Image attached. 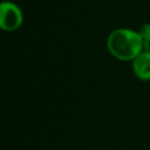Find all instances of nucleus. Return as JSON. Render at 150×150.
Instances as JSON below:
<instances>
[{
	"label": "nucleus",
	"instance_id": "1",
	"mask_svg": "<svg viewBox=\"0 0 150 150\" xmlns=\"http://www.w3.org/2000/svg\"><path fill=\"white\" fill-rule=\"evenodd\" d=\"M107 48L111 56L120 61H132L144 50L143 38L138 30L116 28L107 38Z\"/></svg>",
	"mask_w": 150,
	"mask_h": 150
},
{
	"label": "nucleus",
	"instance_id": "2",
	"mask_svg": "<svg viewBox=\"0 0 150 150\" xmlns=\"http://www.w3.org/2000/svg\"><path fill=\"white\" fill-rule=\"evenodd\" d=\"M23 23V13L21 7L11 1L4 0L0 4V27L5 32H15Z\"/></svg>",
	"mask_w": 150,
	"mask_h": 150
},
{
	"label": "nucleus",
	"instance_id": "3",
	"mask_svg": "<svg viewBox=\"0 0 150 150\" xmlns=\"http://www.w3.org/2000/svg\"><path fill=\"white\" fill-rule=\"evenodd\" d=\"M132 70L137 79L142 81L150 80V53L149 52L143 50L132 60Z\"/></svg>",
	"mask_w": 150,
	"mask_h": 150
},
{
	"label": "nucleus",
	"instance_id": "4",
	"mask_svg": "<svg viewBox=\"0 0 150 150\" xmlns=\"http://www.w3.org/2000/svg\"><path fill=\"white\" fill-rule=\"evenodd\" d=\"M138 32H139V34H141V36L143 39L150 36V22H146L143 26H141V28L138 29Z\"/></svg>",
	"mask_w": 150,
	"mask_h": 150
},
{
	"label": "nucleus",
	"instance_id": "5",
	"mask_svg": "<svg viewBox=\"0 0 150 150\" xmlns=\"http://www.w3.org/2000/svg\"><path fill=\"white\" fill-rule=\"evenodd\" d=\"M143 45H144V50L150 53V36L143 39Z\"/></svg>",
	"mask_w": 150,
	"mask_h": 150
}]
</instances>
